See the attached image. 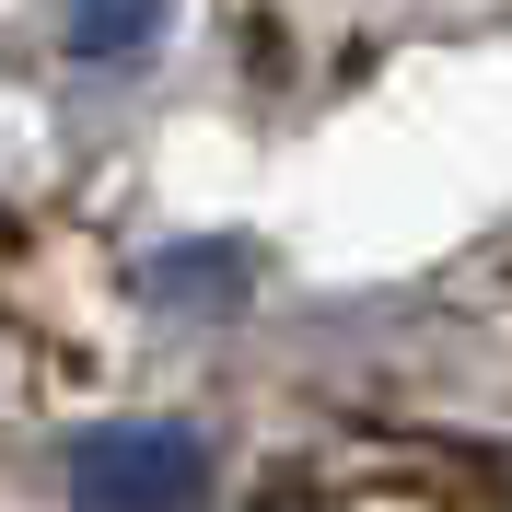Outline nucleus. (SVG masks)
<instances>
[{"mask_svg": "<svg viewBox=\"0 0 512 512\" xmlns=\"http://www.w3.org/2000/svg\"><path fill=\"white\" fill-rule=\"evenodd\" d=\"M70 512H210V443L187 419H105L59 454Z\"/></svg>", "mask_w": 512, "mask_h": 512, "instance_id": "nucleus-1", "label": "nucleus"}, {"mask_svg": "<svg viewBox=\"0 0 512 512\" xmlns=\"http://www.w3.org/2000/svg\"><path fill=\"white\" fill-rule=\"evenodd\" d=\"M163 12L175 0H59V35H70V59H140L163 35Z\"/></svg>", "mask_w": 512, "mask_h": 512, "instance_id": "nucleus-2", "label": "nucleus"}, {"mask_svg": "<svg viewBox=\"0 0 512 512\" xmlns=\"http://www.w3.org/2000/svg\"><path fill=\"white\" fill-rule=\"evenodd\" d=\"M152 291H175V303H222V291H233V245H187V256H163Z\"/></svg>", "mask_w": 512, "mask_h": 512, "instance_id": "nucleus-3", "label": "nucleus"}]
</instances>
